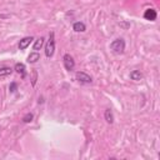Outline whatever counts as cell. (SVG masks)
Listing matches in <instances>:
<instances>
[{
	"label": "cell",
	"instance_id": "6da1fadb",
	"mask_svg": "<svg viewBox=\"0 0 160 160\" xmlns=\"http://www.w3.org/2000/svg\"><path fill=\"white\" fill-rule=\"evenodd\" d=\"M55 53V39H54V33L51 31L49 34V40L45 45V56L47 58H51Z\"/></svg>",
	"mask_w": 160,
	"mask_h": 160
},
{
	"label": "cell",
	"instance_id": "7a4b0ae2",
	"mask_svg": "<svg viewBox=\"0 0 160 160\" xmlns=\"http://www.w3.org/2000/svg\"><path fill=\"white\" fill-rule=\"evenodd\" d=\"M110 49L115 54H123L125 50V41L123 39H115L114 41H111Z\"/></svg>",
	"mask_w": 160,
	"mask_h": 160
},
{
	"label": "cell",
	"instance_id": "3957f363",
	"mask_svg": "<svg viewBox=\"0 0 160 160\" xmlns=\"http://www.w3.org/2000/svg\"><path fill=\"white\" fill-rule=\"evenodd\" d=\"M75 78H76L78 82H79V83H82V84H90L91 82H93L91 76L88 75V74L84 73V71H78V73L75 74Z\"/></svg>",
	"mask_w": 160,
	"mask_h": 160
},
{
	"label": "cell",
	"instance_id": "277c9868",
	"mask_svg": "<svg viewBox=\"0 0 160 160\" xmlns=\"http://www.w3.org/2000/svg\"><path fill=\"white\" fill-rule=\"evenodd\" d=\"M63 61H64V66H65L66 70L71 71L74 68H75V61H74V59H73V56L69 55V54H65V55H64Z\"/></svg>",
	"mask_w": 160,
	"mask_h": 160
},
{
	"label": "cell",
	"instance_id": "5b68a950",
	"mask_svg": "<svg viewBox=\"0 0 160 160\" xmlns=\"http://www.w3.org/2000/svg\"><path fill=\"white\" fill-rule=\"evenodd\" d=\"M156 11L154 9H146L145 13H144V19L145 20H149V21H155L156 20Z\"/></svg>",
	"mask_w": 160,
	"mask_h": 160
},
{
	"label": "cell",
	"instance_id": "8992f818",
	"mask_svg": "<svg viewBox=\"0 0 160 160\" xmlns=\"http://www.w3.org/2000/svg\"><path fill=\"white\" fill-rule=\"evenodd\" d=\"M33 40H34V38L33 37H25V38H23L21 40H20V43H19V49L20 50H25L29 45L33 43Z\"/></svg>",
	"mask_w": 160,
	"mask_h": 160
},
{
	"label": "cell",
	"instance_id": "52a82bcc",
	"mask_svg": "<svg viewBox=\"0 0 160 160\" xmlns=\"http://www.w3.org/2000/svg\"><path fill=\"white\" fill-rule=\"evenodd\" d=\"M14 70H15L18 74H20L23 79L26 76V69H25V65L23 64V63H16L15 66H14Z\"/></svg>",
	"mask_w": 160,
	"mask_h": 160
},
{
	"label": "cell",
	"instance_id": "ba28073f",
	"mask_svg": "<svg viewBox=\"0 0 160 160\" xmlns=\"http://www.w3.org/2000/svg\"><path fill=\"white\" fill-rule=\"evenodd\" d=\"M73 29L76 33H84L86 30V26H85V24H84L83 21H76V23H74Z\"/></svg>",
	"mask_w": 160,
	"mask_h": 160
},
{
	"label": "cell",
	"instance_id": "9c48e42d",
	"mask_svg": "<svg viewBox=\"0 0 160 160\" xmlns=\"http://www.w3.org/2000/svg\"><path fill=\"white\" fill-rule=\"evenodd\" d=\"M39 59H40V55H39V53H38V51H34V53H31V54L28 56V63H30V64H34V63H37Z\"/></svg>",
	"mask_w": 160,
	"mask_h": 160
},
{
	"label": "cell",
	"instance_id": "30bf717a",
	"mask_svg": "<svg viewBox=\"0 0 160 160\" xmlns=\"http://www.w3.org/2000/svg\"><path fill=\"white\" fill-rule=\"evenodd\" d=\"M13 73V69L11 68H8V66H4V68H0V78H5V76H9Z\"/></svg>",
	"mask_w": 160,
	"mask_h": 160
},
{
	"label": "cell",
	"instance_id": "8fae6325",
	"mask_svg": "<svg viewBox=\"0 0 160 160\" xmlns=\"http://www.w3.org/2000/svg\"><path fill=\"white\" fill-rule=\"evenodd\" d=\"M104 118L106 120L108 124H113L114 123V115H113V111L110 109H106L105 113H104Z\"/></svg>",
	"mask_w": 160,
	"mask_h": 160
},
{
	"label": "cell",
	"instance_id": "7c38bea8",
	"mask_svg": "<svg viewBox=\"0 0 160 160\" xmlns=\"http://www.w3.org/2000/svg\"><path fill=\"white\" fill-rule=\"evenodd\" d=\"M130 78H131V80L139 82V80L143 79V74L140 73V70H133V71L130 73Z\"/></svg>",
	"mask_w": 160,
	"mask_h": 160
},
{
	"label": "cell",
	"instance_id": "4fadbf2b",
	"mask_svg": "<svg viewBox=\"0 0 160 160\" xmlns=\"http://www.w3.org/2000/svg\"><path fill=\"white\" fill-rule=\"evenodd\" d=\"M44 38H39V39H37L35 40V43H34V50H40L41 48H43V45H44Z\"/></svg>",
	"mask_w": 160,
	"mask_h": 160
},
{
	"label": "cell",
	"instance_id": "5bb4252c",
	"mask_svg": "<svg viewBox=\"0 0 160 160\" xmlns=\"http://www.w3.org/2000/svg\"><path fill=\"white\" fill-rule=\"evenodd\" d=\"M33 119H34V115H33L31 113H28V114H25V115L23 117V121H24L25 124L31 123V121H33Z\"/></svg>",
	"mask_w": 160,
	"mask_h": 160
},
{
	"label": "cell",
	"instance_id": "9a60e30c",
	"mask_svg": "<svg viewBox=\"0 0 160 160\" xmlns=\"http://www.w3.org/2000/svg\"><path fill=\"white\" fill-rule=\"evenodd\" d=\"M37 80H38V73H37V70H33V80H31V85L33 86L37 84Z\"/></svg>",
	"mask_w": 160,
	"mask_h": 160
},
{
	"label": "cell",
	"instance_id": "2e32d148",
	"mask_svg": "<svg viewBox=\"0 0 160 160\" xmlns=\"http://www.w3.org/2000/svg\"><path fill=\"white\" fill-rule=\"evenodd\" d=\"M16 88H18L16 83H11V84H10V86H9V90H10V93H15Z\"/></svg>",
	"mask_w": 160,
	"mask_h": 160
}]
</instances>
